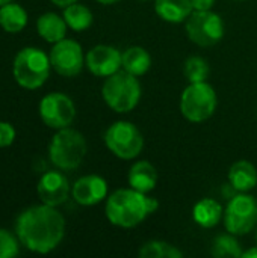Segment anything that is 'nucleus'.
I'll return each mask as SVG.
<instances>
[{
  "instance_id": "f257e3e1",
  "label": "nucleus",
  "mask_w": 257,
  "mask_h": 258,
  "mask_svg": "<svg viewBox=\"0 0 257 258\" xmlns=\"http://www.w3.org/2000/svg\"><path fill=\"white\" fill-rule=\"evenodd\" d=\"M20 243L35 254H50L65 236V218L56 207L38 204L24 209L15 221Z\"/></svg>"
},
{
  "instance_id": "f03ea898",
  "label": "nucleus",
  "mask_w": 257,
  "mask_h": 258,
  "mask_svg": "<svg viewBox=\"0 0 257 258\" xmlns=\"http://www.w3.org/2000/svg\"><path fill=\"white\" fill-rule=\"evenodd\" d=\"M148 195V194H147ZM147 195L132 187L114 190L106 198L105 215L111 225L130 230L138 227L148 218Z\"/></svg>"
},
{
  "instance_id": "7ed1b4c3",
  "label": "nucleus",
  "mask_w": 257,
  "mask_h": 258,
  "mask_svg": "<svg viewBox=\"0 0 257 258\" xmlns=\"http://www.w3.org/2000/svg\"><path fill=\"white\" fill-rule=\"evenodd\" d=\"M142 89L136 76L124 70L105 79L101 86V97L106 106L117 113L132 112L141 101Z\"/></svg>"
},
{
  "instance_id": "20e7f679",
  "label": "nucleus",
  "mask_w": 257,
  "mask_h": 258,
  "mask_svg": "<svg viewBox=\"0 0 257 258\" xmlns=\"http://www.w3.org/2000/svg\"><path fill=\"white\" fill-rule=\"evenodd\" d=\"M86 153L88 144L85 136L71 127L56 130L48 145V159L61 171L77 169Z\"/></svg>"
},
{
  "instance_id": "39448f33",
  "label": "nucleus",
  "mask_w": 257,
  "mask_h": 258,
  "mask_svg": "<svg viewBox=\"0 0 257 258\" xmlns=\"http://www.w3.org/2000/svg\"><path fill=\"white\" fill-rule=\"evenodd\" d=\"M50 56L36 47L21 48L12 62V74L15 82L29 91L41 88L50 76Z\"/></svg>"
},
{
  "instance_id": "423d86ee",
  "label": "nucleus",
  "mask_w": 257,
  "mask_h": 258,
  "mask_svg": "<svg viewBox=\"0 0 257 258\" xmlns=\"http://www.w3.org/2000/svg\"><path fill=\"white\" fill-rule=\"evenodd\" d=\"M218 106V95L209 82L189 83L179 101L182 116L194 124H200L214 116Z\"/></svg>"
},
{
  "instance_id": "0eeeda50",
  "label": "nucleus",
  "mask_w": 257,
  "mask_h": 258,
  "mask_svg": "<svg viewBox=\"0 0 257 258\" xmlns=\"http://www.w3.org/2000/svg\"><path fill=\"white\" fill-rule=\"evenodd\" d=\"M106 148L121 160H135L144 148V136L141 130L130 121L112 122L103 136Z\"/></svg>"
},
{
  "instance_id": "6e6552de",
  "label": "nucleus",
  "mask_w": 257,
  "mask_h": 258,
  "mask_svg": "<svg viewBox=\"0 0 257 258\" xmlns=\"http://www.w3.org/2000/svg\"><path fill=\"white\" fill-rule=\"evenodd\" d=\"M226 231L235 236L250 234L257 227V200L248 192H238L224 209Z\"/></svg>"
},
{
  "instance_id": "1a4fd4ad",
  "label": "nucleus",
  "mask_w": 257,
  "mask_h": 258,
  "mask_svg": "<svg viewBox=\"0 0 257 258\" xmlns=\"http://www.w3.org/2000/svg\"><path fill=\"white\" fill-rule=\"evenodd\" d=\"M185 30L195 45L198 47H214L217 45L226 32L224 21L220 14L212 9L194 11L185 21Z\"/></svg>"
},
{
  "instance_id": "9d476101",
  "label": "nucleus",
  "mask_w": 257,
  "mask_h": 258,
  "mask_svg": "<svg viewBox=\"0 0 257 258\" xmlns=\"http://www.w3.org/2000/svg\"><path fill=\"white\" fill-rule=\"evenodd\" d=\"M38 112L41 121L53 130L70 127L76 118L74 101L62 92H50L44 95L39 101Z\"/></svg>"
},
{
  "instance_id": "9b49d317",
  "label": "nucleus",
  "mask_w": 257,
  "mask_h": 258,
  "mask_svg": "<svg viewBox=\"0 0 257 258\" xmlns=\"http://www.w3.org/2000/svg\"><path fill=\"white\" fill-rule=\"evenodd\" d=\"M48 56L52 68L62 77H76L85 67V53L82 45L70 38L55 42Z\"/></svg>"
},
{
  "instance_id": "f8f14e48",
  "label": "nucleus",
  "mask_w": 257,
  "mask_h": 258,
  "mask_svg": "<svg viewBox=\"0 0 257 258\" xmlns=\"http://www.w3.org/2000/svg\"><path fill=\"white\" fill-rule=\"evenodd\" d=\"M123 51L108 44H98L85 54V67L95 76L106 79L121 70Z\"/></svg>"
},
{
  "instance_id": "ddd939ff",
  "label": "nucleus",
  "mask_w": 257,
  "mask_h": 258,
  "mask_svg": "<svg viewBox=\"0 0 257 258\" xmlns=\"http://www.w3.org/2000/svg\"><path fill=\"white\" fill-rule=\"evenodd\" d=\"M36 192L42 204L59 207L71 195V184L65 177V174L61 172V169L47 171L45 174L41 175L36 184Z\"/></svg>"
},
{
  "instance_id": "4468645a",
  "label": "nucleus",
  "mask_w": 257,
  "mask_h": 258,
  "mask_svg": "<svg viewBox=\"0 0 257 258\" xmlns=\"http://www.w3.org/2000/svg\"><path fill=\"white\" fill-rule=\"evenodd\" d=\"M109 195L108 181L97 175L89 174L77 178L74 184L71 186V197L73 200L83 207H92L98 203L105 201Z\"/></svg>"
},
{
  "instance_id": "2eb2a0df",
  "label": "nucleus",
  "mask_w": 257,
  "mask_h": 258,
  "mask_svg": "<svg viewBox=\"0 0 257 258\" xmlns=\"http://www.w3.org/2000/svg\"><path fill=\"white\" fill-rule=\"evenodd\" d=\"M159 181L158 169L148 162V160H138L135 162L127 174V183L129 187L141 192V194H150L155 190Z\"/></svg>"
},
{
  "instance_id": "dca6fc26",
  "label": "nucleus",
  "mask_w": 257,
  "mask_h": 258,
  "mask_svg": "<svg viewBox=\"0 0 257 258\" xmlns=\"http://www.w3.org/2000/svg\"><path fill=\"white\" fill-rule=\"evenodd\" d=\"M227 180L236 192H250L257 186L256 166L250 160H238L230 166Z\"/></svg>"
},
{
  "instance_id": "f3484780",
  "label": "nucleus",
  "mask_w": 257,
  "mask_h": 258,
  "mask_svg": "<svg viewBox=\"0 0 257 258\" xmlns=\"http://www.w3.org/2000/svg\"><path fill=\"white\" fill-rule=\"evenodd\" d=\"M224 216V209L220 201L214 198H201L195 203L192 209V219L194 222L206 230L215 228Z\"/></svg>"
},
{
  "instance_id": "a211bd4d",
  "label": "nucleus",
  "mask_w": 257,
  "mask_h": 258,
  "mask_svg": "<svg viewBox=\"0 0 257 258\" xmlns=\"http://www.w3.org/2000/svg\"><path fill=\"white\" fill-rule=\"evenodd\" d=\"M156 15L171 24H180L194 12L191 0H155Z\"/></svg>"
},
{
  "instance_id": "6ab92c4d",
  "label": "nucleus",
  "mask_w": 257,
  "mask_h": 258,
  "mask_svg": "<svg viewBox=\"0 0 257 258\" xmlns=\"http://www.w3.org/2000/svg\"><path fill=\"white\" fill-rule=\"evenodd\" d=\"M67 29H68V26H67L64 17L56 12H45V14L39 15L36 20L38 35L50 44H55V42L64 39L67 35Z\"/></svg>"
},
{
  "instance_id": "aec40b11",
  "label": "nucleus",
  "mask_w": 257,
  "mask_h": 258,
  "mask_svg": "<svg viewBox=\"0 0 257 258\" xmlns=\"http://www.w3.org/2000/svg\"><path fill=\"white\" fill-rule=\"evenodd\" d=\"M151 68V56L148 50L141 45H132L123 51L121 70L127 71L132 76L141 77L147 74Z\"/></svg>"
},
{
  "instance_id": "412c9836",
  "label": "nucleus",
  "mask_w": 257,
  "mask_h": 258,
  "mask_svg": "<svg viewBox=\"0 0 257 258\" xmlns=\"http://www.w3.org/2000/svg\"><path fill=\"white\" fill-rule=\"evenodd\" d=\"M27 12L26 9L11 2L8 5L0 6V27L8 33H18L27 26Z\"/></svg>"
},
{
  "instance_id": "4be33fe9",
  "label": "nucleus",
  "mask_w": 257,
  "mask_h": 258,
  "mask_svg": "<svg viewBox=\"0 0 257 258\" xmlns=\"http://www.w3.org/2000/svg\"><path fill=\"white\" fill-rule=\"evenodd\" d=\"M62 17H64L68 29H71L74 32L88 30L94 21V15H92L91 9L82 3H77V2L64 8Z\"/></svg>"
},
{
  "instance_id": "5701e85b",
  "label": "nucleus",
  "mask_w": 257,
  "mask_h": 258,
  "mask_svg": "<svg viewBox=\"0 0 257 258\" xmlns=\"http://www.w3.org/2000/svg\"><path fill=\"white\" fill-rule=\"evenodd\" d=\"M242 248L239 240L232 233L218 234L212 240L211 254L215 258H242Z\"/></svg>"
},
{
  "instance_id": "b1692460",
  "label": "nucleus",
  "mask_w": 257,
  "mask_h": 258,
  "mask_svg": "<svg viewBox=\"0 0 257 258\" xmlns=\"http://www.w3.org/2000/svg\"><path fill=\"white\" fill-rule=\"evenodd\" d=\"M141 258H182L183 252L165 240H150L145 242L139 249Z\"/></svg>"
},
{
  "instance_id": "393cba45",
  "label": "nucleus",
  "mask_w": 257,
  "mask_h": 258,
  "mask_svg": "<svg viewBox=\"0 0 257 258\" xmlns=\"http://www.w3.org/2000/svg\"><path fill=\"white\" fill-rule=\"evenodd\" d=\"M183 74L189 83L208 82L211 74L209 62L201 56H189L183 63Z\"/></svg>"
},
{
  "instance_id": "a878e982",
  "label": "nucleus",
  "mask_w": 257,
  "mask_h": 258,
  "mask_svg": "<svg viewBox=\"0 0 257 258\" xmlns=\"http://www.w3.org/2000/svg\"><path fill=\"white\" fill-rule=\"evenodd\" d=\"M20 252V240L17 234L0 228V258L17 257Z\"/></svg>"
},
{
  "instance_id": "bb28decb",
  "label": "nucleus",
  "mask_w": 257,
  "mask_h": 258,
  "mask_svg": "<svg viewBox=\"0 0 257 258\" xmlns=\"http://www.w3.org/2000/svg\"><path fill=\"white\" fill-rule=\"evenodd\" d=\"M15 128L11 122L6 121H0V148H6L9 145H12V142L15 141Z\"/></svg>"
},
{
  "instance_id": "cd10ccee",
  "label": "nucleus",
  "mask_w": 257,
  "mask_h": 258,
  "mask_svg": "<svg viewBox=\"0 0 257 258\" xmlns=\"http://www.w3.org/2000/svg\"><path fill=\"white\" fill-rule=\"evenodd\" d=\"M217 0H191L194 11H208L212 9Z\"/></svg>"
},
{
  "instance_id": "c85d7f7f",
  "label": "nucleus",
  "mask_w": 257,
  "mask_h": 258,
  "mask_svg": "<svg viewBox=\"0 0 257 258\" xmlns=\"http://www.w3.org/2000/svg\"><path fill=\"white\" fill-rule=\"evenodd\" d=\"M147 209H148V215H153L159 209V201L156 198L147 195Z\"/></svg>"
},
{
  "instance_id": "c756f323",
  "label": "nucleus",
  "mask_w": 257,
  "mask_h": 258,
  "mask_svg": "<svg viewBox=\"0 0 257 258\" xmlns=\"http://www.w3.org/2000/svg\"><path fill=\"white\" fill-rule=\"evenodd\" d=\"M53 5H56L58 8H67V6H70V5H73V3H76L77 0H50Z\"/></svg>"
},
{
  "instance_id": "7c9ffc66",
  "label": "nucleus",
  "mask_w": 257,
  "mask_h": 258,
  "mask_svg": "<svg viewBox=\"0 0 257 258\" xmlns=\"http://www.w3.org/2000/svg\"><path fill=\"white\" fill-rule=\"evenodd\" d=\"M242 258H257V246H251L242 252Z\"/></svg>"
},
{
  "instance_id": "2f4dec72",
  "label": "nucleus",
  "mask_w": 257,
  "mask_h": 258,
  "mask_svg": "<svg viewBox=\"0 0 257 258\" xmlns=\"http://www.w3.org/2000/svg\"><path fill=\"white\" fill-rule=\"evenodd\" d=\"M95 2H98L100 5H114V3H118L121 0H95Z\"/></svg>"
},
{
  "instance_id": "473e14b6",
  "label": "nucleus",
  "mask_w": 257,
  "mask_h": 258,
  "mask_svg": "<svg viewBox=\"0 0 257 258\" xmlns=\"http://www.w3.org/2000/svg\"><path fill=\"white\" fill-rule=\"evenodd\" d=\"M11 2H14V0H0V6H3V5H8V3H11Z\"/></svg>"
},
{
  "instance_id": "72a5a7b5",
  "label": "nucleus",
  "mask_w": 257,
  "mask_h": 258,
  "mask_svg": "<svg viewBox=\"0 0 257 258\" xmlns=\"http://www.w3.org/2000/svg\"><path fill=\"white\" fill-rule=\"evenodd\" d=\"M256 243H257V231H256Z\"/></svg>"
},
{
  "instance_id": "f704fd0d",
  "label": "nucleus",
  "mask_w": 257,
  "mask_h": 258,
  "mask_svg": "<svg viewBox=\"0 0 257 258\" xmlns=\"http://www.w3.org/2000/svg\"><path fill=\"white\" fill-rule=\"evenodd\" d=\"M235 2H242V0H235Z\"/></svg>"
},
{
  "instance_id": "c9c22d12",
  "label": "nucleus",
  "mask_w": 257,
  "mask_h": 258,
  "mask_svg": "<svg viewBox=\"0 0 257 258\" xmlns=\"http://www.w3.org/2000/svg\"><path fill=\"white\" fill-rule=\"evenodd\" d=\"M142 2H147V0H142Z\"/></svg>"
}]
</instances>
